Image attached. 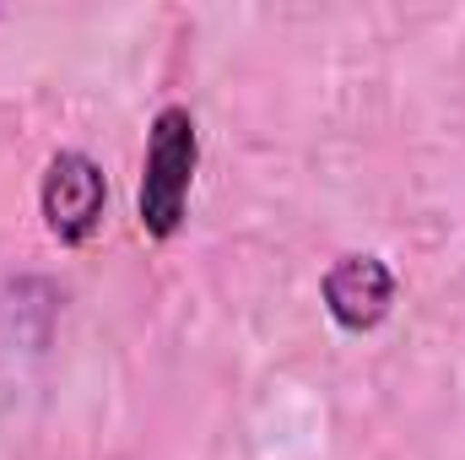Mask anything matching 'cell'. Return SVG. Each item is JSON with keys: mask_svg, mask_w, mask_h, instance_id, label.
I'll return each instance as SVG.
<instances>
[{"mask_svg": "<svg viewBox=\"0 0 465 460\" xmlns=\"http://www.w3.org/2000/svg\"><path fill=\"white\" fill-rule=\"evenodd\" d=\"M195 163H201L195 115L184 104H163L157 119H152V130H146V163H141V190H135L141 228L152 238H173L184 228Z\"/></svg>", "mask_w": 465, "mask_h": 460, "instance_id": "6da1fadb", "label": "cell"}, {"mask_svg": "<svg viewBox=\"0 0 465 460\" xmlns=\"http://www.w3.org/2000/svg\"><path fill=\"white\" fill-rule=\"evenodd\" d=\"M104 206H109V179H104V168H98L87 152H76V146L54 152L49 168H44V179H38L44 228L54 233L60 244H87V238L98 233V223H104Z\"/></svg>", "mask_w": 465, "mask_h": 460, "instance_id": "7a4b0ae2", "label": "cell"}, {"mask_svg": "<svg viewBox=\"0 0 465 460\" xmlns=\"http://www.w3.org/2000/svg\"><path fill=\"white\" fill-rule=\"evenodd\" d=\"M320 298H325V315H331L341 331L362 336V331H373V325L395 309V271H390L379 255H341V260L325 271Z\"/></svg>", "mask_w": 465, "mask_h": 460, "instance_id": "3957f363", "label": "cell"}]
</instances>
